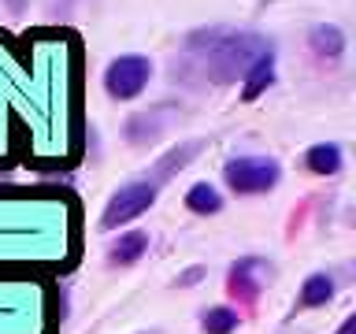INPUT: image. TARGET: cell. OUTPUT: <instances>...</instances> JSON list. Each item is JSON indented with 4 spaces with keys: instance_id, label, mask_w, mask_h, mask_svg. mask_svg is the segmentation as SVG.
Returning a JSON list of instances; mask_svg holds the SVG:
<instances>
[{
    "instance_id": "6da1fadb",
    "label": "cell",
    "mask_w": 356,
    "mask_h": 334,
    "mask_svg": "<svg viewBox=\"0 0 356 334\" xmlns=\"http://www.w3.org/2000/svg\"><path fill=\"white\" fill-rule=\"evenodd\" d=\"M86 156V45L71 26L0 30V175H67Z\"/></svg>"
},
{
    "instance_id": "7a4b0ae2",
    "label": "cell",
    "mask_w": 356,
    "mask_h": 334,
    "mask_svg": "<svg viewBox=\"0 0 356 334\" xmlns=\"http://www.w3.org/2000/svg\"><path fill=\"white\" fill-rule=\"evenodd\" d=\"M82 253L86 208L71 186H0V334H60L63 278Z\"/></svg>"
},
{
    "instance_id": "3957f363",
    "label": "cell",
    "mask_w": 356,
    "mask_h": 334,
    "mask_svg": "<svg viewBox=\"0 0 356 334\" xmlns=\"http://www.w3.org/2000/svg\"><path fill=\"white\" fill-rule=\"evenodd\" d=\"M278 178H282V167L271 156H234L222 167V182L234 193H267L278 186Z\"/></svg>"
},
{
    "instance_id": "277c9868",
    "label": "cell",
    "mask_w": 356,
    "mask_h": 334,
    "mask_svg": "<svg viewBox=\"0 0 356 334\" xmlns=\"http://www.w3.org/2000/svg\"><path fill=\"white\" fill-rule=\"evenodd\" d=\"M149 78H152V60L149 56H138V52L115 56V60L104 67V89H108V97H115V100L141 97L145 86H149Z\"/></svg>"
},
{
    "instance_id": "5b68a950",
    "label": "cell",
    "mask_w": 356,
    "mask_h": 334,
    "mask_svg": "<svg viewBox=\"0 0 356 334\" xmlns=\"http://www.w3.org/2000/svg\"><path fill=\"white\" fill-rule=\"evenodd\" d=\"M152 200H156V182H149V178L122 186L119 193H111V200L104 205L100 227H104V230H115V227H122V223H130V219L145 216V212L152 208Z\"/></svg>"
},
{
    "instance_id": "8992f818",
    "label": "cell",
    "mask_w": 356,
    "mask_h": 334,
    "mask_svg": "<svg viewBox=\"0 0 356 334\" xmlns=\"http://www.w3.org/2000/svg\"><path fill=\"white\" fill-rule=\"evenodd\" d=\"M264 49H267V45H264V41H256L252 33H238V38H227V41H222V49H219V56L211 60V63L219 67L216 78H238V74H245V67H249Z\"/></svg>"
},
{
    "instance_id": "52a82bcc",
    "label": "cell",
    "mask_w": 356,
    "mask_h": 334,
    "mask_svg": "<svg viewBox=\"0 0 356 334\" xmlns=\"http://www.w3.org/2000/svg\"><path fill=\"white\" fill-rule=\"evenodd\" d=\"M267 267H264V260H238L230 267V278H227V289L238 301H256L260 297V289H264V283H267Z\"/></svg>"
},
{
    "instance_id": "ba28073f",
    "label": "cell",
    "mask_w": 356,
    "mask_h": 334,
    "mask_svg": "<svg viewBox=\"0 0 356 334\" xmlns=\"http://www.w3.org/2000/svg\"><path fill=\"white\" fill-rule=\"evenodd\" d=\"M275 82V56L271 49H264L256 60L245 67V86H241V100H256L267 86Z\"/></svg>"
},
{
    "instance_id": "9c48e42d",
    "label": "cell",
    "mask_w": 356,
    "mask_h": 334,
    "mask_svg": "<svg viewBox=\"0 0 356 334\" xmlns=\"http://www.w3.org/2000/svg\"><path fill=\"white\" fill-rule=\"evenodd\" d=\"M305 167H308L312 175H338V167H341V145H334V141L312 145V149L305 152Z\"/></svg>"
},
{
    "instance_id": "30bf717a",
    "label": "cell",
    "mask_w": 356,
    "mask_h": 334,
    "mask_svg": "<svg viewBox=\"0 0 356 334\" xmlns=\"http://www.w3.org/2000/svg\"><path fill=\"white\" fill-rule=\"evenodd\" d=\"M145 249H149V234H145V230H130V234H122V238L111 245L108 260L119 264V267H127V264H134V260H141Z\"/></svg>"
},
{
    "instance_id": "8fae6325",
    "label": "cell",
    "mask_w": 356,
    "mask_h": 334,
    "mask_svg": "<svg viewBox=\"0 0 356 334\" xmlns=\"http://www.w3.org/2000/svg\"><path fill=\"white\" fill-rule=\"evenodd\" d=\"M334 297V278L327 271H316V275H308L305 283H300V308H319V305H327V301Z\"/></svg>"
},
{
    "instance_id": "7c38bea8",
    "label": "cell",
    "mask_w": 356,
    "mask_h": 334,
    "mask_svg": "<svg viewBox=\"0 0 356 334\" xmlns=\"http://www.w3.org/2000/svg\"><path fill=\"white\" fill-rule=\"evenodd\" d=\"M186 208L197 212V216H216L222 208V193L211 182H197V186H189V193H186Z\"/></svg>"
},
{
    "instance_id": "4fadbf2b",
    "label": "cell",
    "mask_w": 356,
    "mask_h": 334,
    "mask_svg": "<svg viewBox=\"0 0 356 334\" xmlns=\"http://www.w3.org/2000/svg\"><path fill=\"white\" fill-rule=\"evenodd\" d=\"M200 327H204V334H234L241 327V316L230 305H211L200 316Z\"/></svg>"
},
{
    "instance_id": "5bb4252c",
    "label": "cell",
    "mask_w": 356,
    "mask_h": 334,
    "mask_svg": "<svg viewBox=\"0 0 356 334\" xmlns=\"http://www.w3.org/2000/svg\"><path fill=\"white\" fill-rule=\"evenodd\" d=\"M308 41H312V49H316V56H327V60H334V56L345 49V33L338 26H316Z\"/></svg>"
},
{
    "instance_id": "9a60e30c",
    "label": "cell",
    "mask_w": 356,
    "mask_h": 334,
    "mask_svg": "<svg viewBox=\"0 0 356 334\" xmlns=\"http://www.w3.org/2000/svg\"><path fill=\"white\" fill-rule=\"evenodd\" d=\"M338 334H356V316H349V319H345Z\"/></svg>"
}]
</instances>
